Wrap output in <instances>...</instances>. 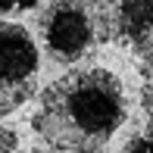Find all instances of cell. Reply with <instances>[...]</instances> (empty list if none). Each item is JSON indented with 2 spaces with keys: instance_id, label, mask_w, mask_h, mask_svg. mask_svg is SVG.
<instances>
[{
  "instance_id": "1",
  "label": "cell",
  "mask_w": 153,
  "mask_h": 153,
  "mask_svg": "<svg viewBox=\"0 0 153 153\" xmlns=\"http://www.w3.org/2000/svg\"><path fill=\"white\" fill-rule=\"evenodd\" d=\"M128 119V97L119 75L81 66L41 91L31 128L56 153H106Z\"/></svg>"
},
{
  "instance_id": "2",
  "label": "cell",
  "mask_w": 153,
  "mask_h": 153,
  "mask_svg": "<svg viewBox=\"0 0 153 153\" xmlns=\"http://www.w3.org/2000/svg\"><path fill=\"white\" fill-rule=\"evenodd\" d=\"M119 0H50L41 13V41L50 59L72 66L116 38Z\"/></svg>"
},
{
  "instance_id": "3",
  "label": "cell",
  "mask_w": 153,
  "mask_h": 153,
  "mask_svg": "<svg viewBox=\"0 0 153 153\" xmlns=\"http://www.w3.org/2000/svg\"><path fill=\"white\" fill-rule=\"evenodd\" d=\"M41 72L38 41L25 25L0 19V116L16 113L34 97Z\"/></svg>"
},
{
  "instance_id": "4",
  "label": "cell",
  "mask_w": 153,
  "mask_h": 153,
  "mask_svg": "<svg viewBox=\"0 0 153 153\" xmlns=\"http://www.w3.org/2000/svg\"><path fill=\"white\" fill-rule=\"evenodd\" d=\"M116 34L125 41H144L153 34V0H125L119 3V19H116Z\"/></svg>"
},
{
  "instance_id": "5",
  "label": "cell",
  "mask_w": 153,
  "mask_h": 153,
  "mask_svg": "<svg viewBox=\"0 0 153 153\" xmlns=\"http://www.w3.org/2000/svg\"><path fill=\"white\" fill-rule=\"evenodd\" d=\"M141 50V75H144V85H141V106L144 116H147L150 128H153V34L144 44H137Z\"/></svg>"
},
{
  "instance_id": "6",
  "label": "cell",
  "mask_w": 153,
  "mask_h": 153,
  "mask_svg": "<svg viewBox=\"0 0 153 153\" xmlns=\"http://www.w3.org/2000/svg\"><path fill=\"white\" fill-rule=\"evenodd\" d=\"M119 153H153V128L134 131V134L125 141V147Z\"/></svg>"
},
{
  "instance_id": "7",
  "label": "cell",
  "mask_w": 153,
  "mask_h": 153,
  "mask_svg": "<svg viewBox=\"0 0 153 153\" xmlns=\"http://www.w3.org/2000/svg\"><path fill=\"white\" fill-rule=\"evenodd\" d=\"M44 0H0V19H10V16H22V13L41 6Z\"/></svg>"
},
{
  "instance_id": "8",
  "label": "cell",
  "mask_w": 153,
  "mask_h": 153,
  "mask_svg": "<svg viewBox=\"0 0 153 153\" xmlns=\"http://www.w3.org/2000/svg\"><path fill=\"white\" fill-rule=\"evenodd\" d=\"M19 150V134L6 125H0V153H16Z\"/></svg>"
},
{
  "instance_id": "9",
  "label": "cell",
  "mask_w": 153,
  "mask_h": 153,
  "mask_svg": "<svg viewBox=\"0 0 153 153\" xmlns=\"http://www.w3.org/2000/svg\"><path fill=\"white\" fill-rule=\"evenodd\" d=\"M22 153H56V150H50V147H34V150H22Z\"/></svg>"
}]
</instances>
